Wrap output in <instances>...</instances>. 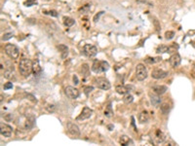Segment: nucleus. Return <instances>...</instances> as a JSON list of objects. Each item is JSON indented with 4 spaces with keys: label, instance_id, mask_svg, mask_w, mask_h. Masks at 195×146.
Instances as JSON below:
<instances>
[{
    "label": "nucleus",
    "instance_id": "24",
    "mask_svg": "<svg viewBox=\"0 0 195 146\" xmlns=\"http://www.w3.org/2000/svg\"><path fill=\"white\" fill-rule=\"evenodd\" d=\"M3 76L6 78V79H8V80H12L15 78V73H14V68H9V69H7V70L4 72V74H3Z\"/></svg>",
    "mask_w": 195,
    "mask_h": 146
},
{
    "label": "nucleus",
    "instance_id": "19",
    "mask_svg": "<svg viewBox=\"0 0 195 146\" xmlns=\"http://www.w3.org/2000/svg\"><path fill=\"white\" fill-rule=\"evenodd\" d=\"M34 123H35V118L33 116H30L28 117L27 119V121H25V124H24V128L25 130H31L32 128L34 126Z\"/></svg>",
    "mask_w": 195,
    "mask_h": 146
},
{
    "label": "nucleus",
    "instance_id": "18",
    "mask_svg": "<svg viewBox=\"0 0 195 146\" xmlns=\"http://www.w3.org/2000/svg\"><path fill=\"white\" fill-rule=\"evenodd\" d=\"M154 139H155L156 143H162L165 140V136L160 130H157L155 131V136H154Z\"/></svg>",
    "mask_w": 195,
    "mask_h": 146
},
{
    "label": "nucleus",
    "instance_id": "42",
    "mask_svg": "<svg viewBox=\"0 0 195 146\" xmlns=\"http://www.w3.org/2000/svg\"><path fill=\"white\" fill-rule=\"evenodd\" d=\"M73 83L75 84V85H78L79 84V80H78V78H77V76L76 75H73Z\"/></svg>",
    "mask_w": 195,
    "mask_h": 146
},
{
    "label": "nucleus",
    "instance_id": "35",
    "mask_svg": "<svg viewBox=\"0 0 195 146\" xmlns=\"http://www.w3.org/2000/svg\"><path fill=\"white\" fill-rule=\"evenodd\" d=\"M13 37V33L12 32H8V33H5L3 34L2 36V41H7V40H9Z\"/></svg>",
    "mask_w": 195,
    "mask_h": 146
},
{
    "label": "nucleus",
    "instance_id": "21",
    "mask_svg": "<svg viewBox=\"0 0 195 146\" xmlns=\"http://www.w3.org/2000/svg\"><path fill=\"white\" fill-rule=\"evenodd\" d=\"M115 91H116V93L119 94H129V88L127 86H124V85H117L115 87Z\"/></svg>",
    "mask_w": 195,
    "mask_h": 146
},
{
    "label": "nucleus",
    "instance_id": "8",
    "mask_svg": "<svg viewBox=\"0 0 195 146\" xmlns=\"http://www.w3.org/2000/svg\"><path fill=\"white\" fill-rule=\"evenodd\" d=\"M65 94H67V97L68 98H70V100H76V98L80 96L79 91L72 86H67L65 88Z\"/></svg>",
    "mask_w": 195,
    "mask_h": 146
},
{
    "label": "nucleus",
    "instance_id": "36",
    "mask_svg": "<svg viewBox=\"0 0 195 146\" xmlns=\"http://www.w3.org/2000/svg\"><path fill=\"white\" fill-rule=\"evenodd\" d=\"M92 91H94V87H92V86H87L84 88V94H85L86 96H89V94Z\"/></svg>",
    "mask_w": 195,
    "mask_h": 146
},
{
    "label": "nucleus",
    "instance_id": "2",
    "mask_svg": "<svg viewBox=\"0 0 195 146\" xmlns=\"http://www.w3.org/2000/svg\"><path fill=\"white\" fill-rule=\"evenodd\" d=\"M109 63L105 60H94L93 65H92V70H93L95 73H104L105 71H108L109 69Z\"/></svg>",
    "mask_w": 195,
    "mask_h": 146
},
{
    "label": "nucleus",
    "instance_id": "37",
    "mask_svg": "<svg viewBox=\"0 0 195 146\" xmlns=\"http://www.w3.org/2000/svg\"><path fill=\"white\" fill-rule=\"evenodd\" d=\"M46 109H47V111L48 112H54L55 111V109H56V106H55L54 104H49V105H47L46 106Z\"/></svg>",
    "mask_w": 195,
    "mask_h": 146
},
{
    "label": "nucleus",
    "instance_id": "6",
    "mask_svg": "<svg viewBox=\"0 0 195 146\" xmlns=\"http://www.w3.org/2000/svg\"><path fill=\"white\" fill-rule=\"evenodd\" d=\"M95 85L97 86V88L104 91H108L111 88V85H110V82L108 79H105L104 77H99L95 80Z\"/></svg>",
    "mask_w": 195,
    "mask_h": 146
},
{
    "label": "nucleus",
    "instance_id": "23",
    "mask_svg": "<svg viewBox=\"0 0 195 146\" xmlns=\"http://www.w3.org/2000/svg\"><path fill=\"white\" fill-rule=\"evenodd\" d=\"M160 110H161V112L163 113L164 115H166L171 110V105L169 104L168 102H164V103H162L160 105Z\"/></svg>",
    "mask_w": 195,
    "mask_h": 146
},
{
    "label": "nucleus",
    "instance_id": "34",
    "mask_svg": "<svg viewBox=\"0 0 195 146\" xmlns=\"http://www.w3.org/2000/svg\"><path fill=\"white\" fill-rule=\"evenodd\" d=\"M91 8V4H85L84 6H82V8L79 9V12H82V13H87L88 11L90 10Z\"/></svg>",
    "mask_w": 195,
    "mask_h": 146
},
{
    "label": "nucleus",
    "instance_id": "43",
    "mask_svg": "<svg viewBox=\"0 0 195 146\" xmlns=\"http://www.w3.org/2000/svg\"><path fill=\"white\" fill-rule=\"evenodd\" d=\"M4 119L6 120V121H10V120H12V114H7L4 117Z\"/></svg>",
    "mask_w": 195,
    "mask_h": 146
},
{
    "label": "nucleus",
    "instance_id": "4",
    "mask_svg": "<svg viewBox=\"0 0 195 146\" xmlns=\"http://www.w3.org/2000/svg\"><path fill=\"white\" fill-rule=\"evenodd\" d=\"M148 75V69L145 66V64L139 63L136 67V77H137V79L139 81H143V80L146 79Z\"/></svg>",
    "mask_w": 195,
    "mask_h": 146
},
{
    "label": "nucleus",
    "instance_id": "22",
    "mask_svg": "<svg viewBox=\"0 0 195 146\" xmlns=\"http://www.w3.org/2000/svg\"><path fill=\"white\" fill-rule=\"evenodd\" d=\"M62 21H64V24L67 27H70L75 24L74 19H72V18H70V17H64L62 18Z\"/></svg>",
    "mask_w": 195,
    "mask_h": 146
},
{
    "label": "nucleus",
    "instance_id": "12",
    "mask_svg": "<svg viewBox=\"0 0 195 146\" xmlns=\"http://www.w3.org/2000/svg\"><path fill=\"white\" fill-rule=\"evenodd\" d=\"M169 63H170L172 67H176L181 64L182 58L178 53H175L174 55H172V56L170 57V58H169Z\"/></svg>",
    "mask_w": 195,
    "mask_h": 146
},
{
    "label": "nucleus",
    "instance_id": "41",
    "mask_svg": "<svg viewBox=\"0 0 195 146\" xmlns=\"http://www.w3.org/2000/svg\"><path fill=\"white\" fill-rule=\"evenodd\" d=\"M153 23H154V25H155V27H156V30H157V31H159L161 28H160V24H158L157 20H154V21H153Z\"/></svg>",
    "mask_w": 195,
    "mask_h": 146
},
{
    "label": "nucleus",
    "instance_id": "7",
    "mask_svg": "<svg viewBox=\"0 0 195 146\" xmlns=\"http://www.w3.org/2000/svg\"><path fill=\"white\" fill-rule=\"evenodd\" d=\"M93 109H91L90 107H88V106H84L83 109H82V111H81V113L79 114V116L77 117L76 120L77 121H83V120H86V119H89L90 117L93 115Z\"/></svg>",
    "mask_w": 195,
    "mask_h": 146
},
{
    "label": "nucleus",
    "instance_id": "20",
    "mask_svg": "<svg viewBox=\"0 0 195 146\" xmlns=\"http://www.w3.org/2000/svg\"><path fill=\"white\" fill-rule=\"evenodd\" d=\"M150 101L153 106L158 107L161 103V97H159V94H153V96H150Z\"/></svg>",
    "mask_w": 195,
    "mask_h": 146
},
{
    "label": "nucleus",
    "instance_id": "27",
    "mask_svg": "<svg viewBox=\"0 0 195 146\" xmlns=\"http://www.w3.org/2000/svg\"><path fill=\"white\" fill-rule=\"evenodd\" d=\"M133 100H134V97L132 96V94H126L124 96V97H123V101H124L126 104L132 103V102H133Z\"/></svg>",
    "mask_w": 195,
    "mask_h": 146
},
{
    "label": "nucleus",
    "instance_id": "29",
    "mask_svg": "<svg viewBox=\"0 0 195 146\" xmlns=\"http://www.w3.org/2000/svg\"><path fill=\"white\" fill-rule=\"evenodd\" d=\"M43 14L49 15V16H52V17H55V18L59 16V14H58V12L56 10H44Z\"/></svg>",
    "mask_w": 195,
    "mask_h": 146
},
{
    "label": "nucleus",
    "instance_id": "31",
    "mask_svg": "<svg viewBox=\"0 0 195 146\" xmlns=\"http://www.w3.org/2000/svg\"><path fill=\"white\" fill-rule=\"evenodd\" d=\"M179 45L176 43H173L171 46H169V53H175L176 51H178Z\"/></svg>",
    "mask_w": 195,
    "mask_h": 146
},
{
    "label": "nucleus",
    "instance_id": "44",
    "mask_svg": "<svg viewBox=\"0 0 195 146\" xmlns=\"http://www.w3.org/2000/svg\"><path fill=\"white\" fill-rule=\"evenodd\" d=\"M108 130H109V131H112V129H113V128H114V127H113V125H108Z\"/></svg>",
    "mask_w": 195,
    "mask_h": 146
},
{
    "label": "nucleus",
    "instance_id": "9",
    "mask_svg": "<svg viewBox=\"0 0 195 146\" xmlns=\"http://www.w3.org/2000/svg\"><path fill=\"white\" fill-rule=\"evenodd\" d=\"M12 133H13L12 127L7 125V124H4V123L0 124V133H1L2 136L10 137L11 136H12Z\"/></svg>",
    "mask_w": 195,
    "mask_h": 146
},
{
    "label": "nucleus",
    "instance_id": "14",
    "mask_svg": "<svg viewBox=\"0 0 195 146\" xmlns=\"http://www.w3.org/2000/svg\"><path fill=\"white\" fill-rule=\"evenodd\" d=\"M152 91L154 92V94L161 96V94H165L167 92L168 88L166 86H164V85H156V86L152 87Z\"/></svg>",
    "mask_w": 195,
    "mask_h": 146
},
{
    "label": "nucleus",
    "instance_id": "39",
    "mask_svg": "<svg viewBox=\"0 0 195 146\" xmlns=\"http://www.w3.org/2000/svg\"><path fill=\"white\" fill-rule=\"evenodd\" d=\"M27 97H29V100H32L33 102H37V100H36V98L32 96V94H27Z\"/></svg>",
    "mask_w": 195,
    "mask_h": 146
},
{
    "label": "nucleus",
    "instance_id": "45",
    "mask_svg": "<svg viewBox=\"0 0 195 146\" xmlns=\"http://www.w3.org/2000/svg\"><path fill=\"white\" fill-rule=\"evenodd\" d=\"M194 67H195V63H194Z\"/></svg>",
    "mask_w": 195,
    "mask_h": 146
},
{
    "label": "nucleus",
    "instance_id": "28",
    "mask_svg": "<svg viewBox=\"0 0 195 146\" xmlns=\"http://www.w3.org/2000/svg\"><path fill=\"white\" fill-rule=\"evenodd\" d=\"M113 115V110L111 107V103H108V105L106 106L105 110V116L106 117H111Z\"/></svg>",
    "mask_w": 195,
    "mask_h": 146
},
{
    "label": "nucleus",
    "instance_id": "15",
    "mask_svg": "<svg viewBox=\"0 0 195 146\" xmlns=\"http://www.w3.org/2000/svg\"><path fill=\"white\" fill-rule=\"evenodd\" d=\"M119 143L122 146H129V145H134V141L131 139L128 136H121L119 138Z\"/></svg>",
    "mask_w": 195,
    "mask_h": 146
},
{
    "label": "nucleus",
    "instance_id": "11",
    "mask_svg": "<svg viewBox=\"0 0 195 146\" xmlns=\"http://www.w3.org/2000/svg\"><path fill=\"white\" fill-rule=\"evenodd\" d=\"M169 75L168 71H165L163 69H159V68H156L154 69L151 73V76L153 79H156V80H160V79H164L166 78L167 76Z\"/></svg>",
    "mask_w": 195,
    "mask_h": 146
},
{
    "label": "nucleus",
    "instance_id": "1",
    "mask_svg": "<svg viewBox=\"0 0 195 146\" xmlns=\"http://www.w3.org/2000/svg\"><path fill=\"white\" fill-rule=\"evenodd\" d=\"M19 71L24 77H28L32 72V61L28 58H23L19 63Z\"/></svg>",
    "mask_w": 195,
    "mask_h": 146
},
{
    "label": "nucleus",
    "instance_id": "40",
    "mask_svg": "<svg viewBox=\"0 0 195 146\" xmlns=\"http://www.w3.org/2000/svg\"><path fill=\"white\" fill-rule=\"evenodd\" d=\"M104 13H105L104 11H102V12H100V13H99V14H97V15H96V16L94 17V21H98V20H99V18H100V16H101V15H102V14H104Z\"/></svg>",
    "mask_w": 195,
    "mask_h": 146
},
{
    "label": "nucleus",
    "instance_id": "32",
    "mask_svg": "<svg viewBox=\"0 0 195 146\" xmlns=\"http://www.w3.org/2000/svg\"><path fill=\"white\" fill-rule=\"evenodd\" d=\"M174 36H175V32H174V31L169 30V31H166V32H165V39H167V40H171V39L174 38Z\"/></svg>",
    "mask_w": 195,
    "mask_h": 146
},
{
    "label": "nucleus",
    "instance_id": "10",
    "mask_svg": "<svg viewBox=\"0 0 195 146\" xmlns=\"http://www.w3.org/2000/svg\"><path fill=\"white\" fill-rule=\"evenodd\" d=\"M67 128L68 133L73 136H80V130L79 127L76 125V124L72 123V122H67Z\"/></svg>",
    "mask_w": 195,
    "mask_h": 146
},
{
    "label": "nucleus",
    "instance_id": "3",
    "mask_svg": "<svg viewBox=\"0 0 195 146\" xmlns=\"http://www.w3.org/2000/svg\"><path fill=\"white\" fill-rule=\"evenodd\" d=\"M4 51L7 56L12 60H17L20 56V50L14 44H6L4 47Z\"/></svg>",
    "mask_w": 195,
    "mask_h": 146
},
{
    "label": "nucleus",
    "instance_id": "30",
    "mask_svg": "<svg viewBox=\"0 0 195 146\" xmlns=\"http://www.w3.org/2000/svg\"><path fill=\"white\" fill-rule=\"evenodd\" d=\"M81 71H82V74H84L85 76H88L89 75V66H88V64L84 63L82 66H81Z\"/></svg>",
    "mask_w": 195,
    "mask_h": 146
},
{
    "label": "nucleus",
    "instance_id": "26",
    "mask_svg": "<svg viewBox=\"0 0 195 146\" xmlns=\"http://www.w3.org/2000/svg\"><path fill=\"white\" fill-rule=\"evenodd\" d=\"M162 58L160 57L158 58H145V63H148L149 64H153V63H159L161 61Z\"/></svg>",
    "mask_w": 195,
    "mask_h": 146
},
{
    "label": "nucleus",
    "instance_id": "25",
    "mask_svg": "<svg viewBox=\"0 0 195 146\" xmlns=\"http://www.w3.org/2000/svg\"><path fill=\"white\" fill-rule=\"evenodd\" d=\"M157 54H164V53H169V46L166 45H160L157 47L156 49Z\"/></svg>",
    "mask_w": 195,
    "mask_h": 146
},
{
    "label": "nucleus",
    "instance_id": "5",
    "mask_svg": "<svg viewBox=\"0 0 195 146\" xmlns=\"http://www.w3.org/2000/svg\"><path fill=\"white\" fill-rule=\"evenodd\" d=\"M98 53V48L91 44H85L82 49V54L88 58H93Z\"/></svg>",
    "mask_w": 195,
    "mask_h": 146
},
{
    "label": "nucleus",
    "instance_id": "38",
    "mask_svg": "<svg viewBox=\"0 0 195 146\" xmlns=\"http://www.w3.org/2000/svg\"><path fill=\"white\" fill-rule=\"evenodd\" d=\"M13 88V84L12 82H8V83H6L4 84V86H3V89L4 90H9V89H12Z\"/></svg>",
    "mask_w": 195,
    "mask_h": 146
},
{
    "label": "nucleus",
    "instance_id": "17",
    "mask_svg": "<svg viewBox=\"0 0 195 146\" xmlns=\"http://www.w3.org/2000/svg\"><path fill=\"white\" fill-rule=\"evenodd\" d=\"M57 48L61 52L62 58H65L68 56V48H67V46L64 45V44H60V45H59Z\"/></svg>",
    "mask_w": 195,
    "mask_h": 146
},
{
    "label": "nucleus",
    "instance_id": "33",
    "mask_svg": "<svg viewBox=\"0 0 195 146\" xmlns=\"http://www.w3.org/2000/svg\"><path fill=\"white\" fill-rule=\"evenodd\" d=\"M36 4H37V1H36V0H27V1H24V5L25 7H31Z\"/></svg>",
    "mask_w": 195,
    "mask_h": 146
},
{
    "label": "nucleus",
    "instance_id": "16",
    "mask_svg": "<svg viewBox=\"0 0 195 146\" xmlns=\"http://www.w3.org/2000/svg\"><path fill=\"white\" fill-rule=\"evenodd\" d=\"M138 119H139V122L141 123V124L148 123V120H149V114H148V112L146 111V110H142V111L139 114Z\"/></svg>",
    "mask_w": 195,
    "mask_h": 146
},
{
    "label": "nucleus",
    "instance_id": "13",
    "mask_svg": "<svg viewBox=\"0 0 195 146\" xmlns=\"http://www.w3.org/2000/svg\"><path fill=\"white\" fill-rule=\"evenodd\" d=\"M32 73L34 74V76H39L42 73V68L40 66L38 60H34L32 61Z\"/></svg>",
    "mask_w": 195,
    "mask_h": 146
}]
</instances>
